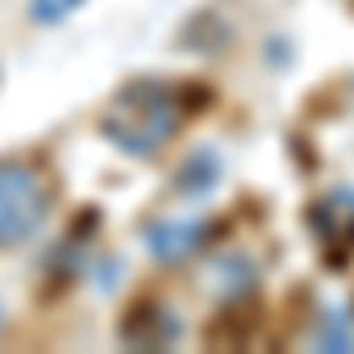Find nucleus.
Returning <instances> with one entry per match:
<instances>
[{
  "instance_id": "obj_5",
  "label": "nucleus",
  "mask_w": 354,
  "mask_h": 354,
  "mask_svg": "<svg viewBox=\"0 0 354 354\" xmlns=\"http://www.w3.org/2000/svg\"><path fill=\"white\" fill-rule=\"evenodd\" d=\"M213 288H218V298H227V302H236V298H245L255 283H260V265L245 255V250H232V255H222L218 265H213Z\"/></svg>"
},
{
  "instance_id": "obj_3",
  "label": "nucleus",
  "mask_w": 354,
  "mask_h": 354,
  "mask_svg": "<svg viewBox=\"0 0 354 354\" xmlns=\"http://www.w3.org/2000/svg\"><path fill=\"white\" fill-rule=\"evenodd\" d=\"M208 241V218L198 213H180V218H156L147 227V255L156 265H185L189 255H198Z\"/></svg>"
},
{
  "instance_id": "obj_9",
  "label": "nucleus",
  "mask_w": 354,
  "mask_h": 354,
  "mask_svg": "<svg viewBox=\"0 0 354 354\" xmlns=\"http://www.w3.org/2000/svg\"><path fill=\"white\" fill-rule=\"evenodd\" d=\"M0 330H5V302H0Z\"/></svg>"
},
{
  "instance_id": "obj_1",
  "label": "nucleus",
  "mask_w": 354,
  "mask_h": 354,
  "mask_svg": "<svg viewBox=\"0 0 354 354\" xmlns=\"http://www.w3.org/2000/svg\"><path fill=\"white\" fill-rule=\"evenodd\" d=\"M185 123V100L165 81H128L104 109V137L123 156L151 161L180 137Z\"/></svg>"
},
{
  "instance_id": "obj_2",
  "label": "nucleus",
  "mask_w": 354,
  "mask_h": 354,
  "mask_svg": "<svg viewBox=\"0 0 354 354\" xmlns=\"http://www.w3.org/2000/svg\"><path fill=\"white\" fill-rule=\"evenodd\" d=\"M53 222V185L28 161H0V250L28 245Z\"/></svg>"
},
{
  "instance_id": "obj_8",
  "label": "nucleus",
  "mask_w": 354,
  "mask_h": 354,
  "mask_svg": "<svg viewBox=\"0 0 354 354\" xmlns=\"http://www.w3.org/2000/svg\"><path fill=\"white\" fill-rule=\"evenodd\" d=\"M90 0H28V19L38 28H57V24H66L76 10H85Z\"/></svg>"
},
{
  "instance_id": "obj_7",
  "label": "nucleus",
  "mask_w": 354,
  "mask_h": 354,
  "mask_svg": "<svg viewBox=\"0 0 354 354\" xmlns=\"http://www.w3.org/2000/svg\"><path fill=\"white\" fill-rule=\"evenodd\" d=\"M312 345L317 350H354V322L345 307H326L322 322L312 330Z\"/></svg>"
},
{
  "instance_id": "obj_6",
  "label": "nucleus",
  "mask_w": 354,
  "mask_h": 354,
  "mask_svg": "<svg viewBox=\"0 0 354 354\" xmlns=\"http://www.w3.org/2000/svg\"><path fill=\"white\" fill-rule=\"evenodd\" d=\"M218 180H222V161H218V151H198L180 175H175V189L185 194V198H208V194L218 189Z\"/></svg>"
},
{
  "instance_id": "obj_4",
  "label": "nucleus",
  "mask_w": 354,
  "mask_h": 354,
  "mask_svg": "<svg viewBox=\"0 0 354 354\" xmlns=\"http://www.w3.org/2000/svg\"><path fill=\"white\" fill-rule=\"evenodd\" d=\"M312 232H317L326 245L350 250L354 245V185L330 189V194L317 198V208H312Z\"/></svg>"
}]
</instances>
